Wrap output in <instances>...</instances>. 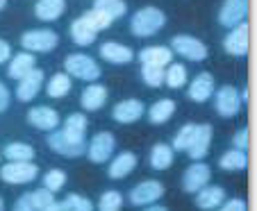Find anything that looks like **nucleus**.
I'll list each match as a JSON object with an SVG mask.
<instances>
[{
	"instance_id": "obj_15",
	"label": "nucleus",
	"mask_w": 257,
	"mask_h": 211,
	"mask_svg": "<svg viewBox=\"0 0 257 211\" xmlns=\"http://www.w3.org/2000/svg\"><path fill=\"white\" fill-rule=\"evenodd\" d=\"M28 123L32 125V127H37V130L53 132L59 127V114L55 109H50V107L39 105L28 111Z\"/></svg>"
},
{
	"instance_id": "obj_40",
	"label": "nucleus",
	"mask_w": 257,
	"mask_h": 211,
	"mask_svg": "<svg viewBox=\"0 0 257 211\" xmlns=\"http://www.w3.org/2000/svg\"><path fill=\"white\" fill-rule=\"evenodd\" d=\"M64 206L68 211H93V204L80 193H68L66 200H64Z\"/></svg>"
},
{
	"instance_id": "obj_8",
	"label": "nucleus",
	"mask_w": 257,
	"mask_h": 211,
	"mask_svg": "<svg viewBox=\"0 0 257 211\" xmlns=\"http://www.w3.org/2000/svg\"><path fill=\"white\" fill-rule=\"evenodd\" d=\"M162 195H164V184L157 179H146L130 191V202L135 206H148L155 204Z\"/></svg>"
},
{
	"instance_id": "obj_45",
	"label": "nucleus",
	"mask_w": 257,
	"mask_h": 211,
	"mask_svg": "<svg viewBox=\"0 0 257 211\" xmlns=\"http://www.w3.org/2000/svg\"><path fill=\"white\" fill-rule=\"evenodd\" d=\"M10 57H12V48H10V44L0 39V64H5Z\"/></svg>"
},
{
	"instance_id": "obj_44",
	"label": "nucleus",
	"mask_w": 257,
	"mask_h": 211,
	"mask_svg": "<svg viewBox=\"0 0 257 211\" xmlns=\"http://www.w3.org/2000/svg\"><path fill=\"white\" fill-rule=\"evenodd\" d=\"M7 107H10V89L0 82V114L7 111Z\"/></svg>"
},
{
	"instance_id": "obj_21",
	"label": "nucleus",
	"mask_w": 257,
	"mask_h": 211,
	"mask_svg": "<svg viewBox=\"0 0 257 211\" xmlns=\"http://www.w3.org/2000/svg\"><path fill=\"white\" fill-rule=\"evenodd\" d=\"M135 168H137V157L135 154L132 152H121V154H116V157L112 159L107 175H109V179H123V177H127Z\"/></svg>"
},
{
	"instance_id": "obj_22",
	"label": "nucleus",
	"mask_w": 257,
	"mask_h": 211,
	"mask_svg": "<svg viewBox=\"0 0 257 211\" xmlns=\"http://www.w3.org/2000/svg\"><path fill=\"white\" fill-rule=\"evenodd\" d=\"M105 102H107V89L102 84H93V82L80 96V105L87 111H98L100 107H105Z\"/></svg>"
},
{
	"instance_id": "obj_30",
	"label": "nucleus",
	"mask_w": 257,
	"mask_h": 211,
	"mask_svg": "<svg viewBox=\"0 0 257 211\" xmlns=\"http://www.w3.org/2000/svg\"><path fill=\"white\" fill-rule=\"evenodd\" d=\"M164 84L171 89H182L187 84V68L182 66V64L171 62L164 71Z\"/></svg>"
},
{
	"instance_id": "obj_23",
	"label": "nucleus",
	"mask_w": 257,
	"mask_h": 211,
	"mask_svg": "<svg viewBox=\"0 0 257 211\" xmlns=\"http://www.w3.org/2000/svg\"><path fill=\"white\" fill-rule=\"evenodd\" d=\"M62 132L71 141H75V143H87V139H84V134H87V116L84 114H71L66 118V123H64Z\"/></svg>"
},
{
	"instance_id": "obj_20",
	"label": "nucleus",
	"mask_w": 257,
	"mask_h": 211,
	"mask_svg": "<svg viewBox=\"0 0 257 211\" xmlns=\"http://www.w3.org/2000/svg\"><path fill=\"white\" fill-rule=\"evenodd\" d=\"M100 57L109 64H130L135 53H132V48H127V46H123V44L107 41V44L100 46Z\"/></svg>"
},
{
	"instance_id": "obj_35",
	"label": "nucleus",
	"mask_w": 257,
	"mask_h": 211,
	"mask_svg": "<svg viewBox=\"0 0 257 211\" xmlns=\"http://www.w3.org/2000/svg\"><path fill=\"white\" fill-rule=\"evenodd\" d=\"M123 195L118 191H105L98 200V211H121Z\"/></svg>"
},
{
	"instance_id": "obj_13",
	"label": "nucleus",
	"mask_w": 257,
	"mask_h": 211,
	"mask_svg": "<svg viewBox=\"0 0 257 211\" xmlns=\"http://www.w3.org/2000/svg\"><path fill=\"white\" fill-rule=\"evenodd\" d=\"M209 143H212V127L205 123L196 125L191 143H189V148H187V154H189L194 161H203L209 152Z\"/></svg>"
},
{
	"instance_id": "obj_49",
	"label": "nucleus",
	"mask_w": 257,
	"mask_h": 211,
	"mask_svg": "<svg viewBox=\"0 0 257 211\" xmlns=\"http://www.w3.org/2000/svg\"><path fill=\"white\" fill-rule=\"evenodd\" d=\"M5 3H7V0H0V10H3V7H5Z\"/></svg>"
},
{
	"instance_id": "obj_33",
	"label": "nucleus",
	"mask_w": 257,
	"mask_h": 211,
	"mask_svg": "<svg viewBox=\"0 0 257 211\" xmlns=\"http://www.w3.org/2000/svg\"><path fill=\"white\" fill-rule=\"evenodd\" d=\"M10 161H32L34 159V148H30L28 143H10L3 150Z\"/></svg>"
},
{
	"instance_id": "obj_46",
	"label": "nucleus",
	"mask_w": 257,
	"mask_h": 211,
	"mask_svg": "<svg viewBox=\"0 0 257 211\" xmlns=\"http://www.w3.org/2000/svg\"><path fill=\"white\" fill-rule=\"evenodd\" d=\"M46 211H68V209L64 206V202H53V204H50Z\"/></svg>"
},
{
	"instance_id": "obj_34",
	"label": "nucleus",
	"mask_w": 257,
	"mask_h": 211,
	"mask_svg": "<svg viewBox=\"0 0 257 211\" xmlns=\"http://www.w3.org/2000/svg\"><path fill=\"white\" fill-rule=\"evenodd\" d=\"M141 77L148 87L157 89L164 84V68L162 66H148V64H141Z\"/></svg>"
},
{
	"instance_id": "obj_11",
	"label": "nucleus",
	"mask_w": 257,
	"mask_h": 211,
	"mask_svg": "<svg viewBox=\"0 0 257 211\" xmlns=\"http://www.w3.org/2000/svg\"><path fill=\"white\" fill-rule=\"evenodd\" d=\"M44 89V71L41 68H32L25 77L19 80V87H16V98L21 102H30L37 98V93Z\"/></svg>"
},
{
	"instance_id": "obj_4",
	"label": "nucleus",
	"mask_w": 257,
	"mask_h": 211,
	"mask_svg": "<svg viewBox=\"0 0 257 211\" xmlns=\"http://www.w3.org/2000/svg\"><path fill=\"white\" fill-rule=\"evenodd\" d=\"M59 44V37L53 30H30L21 37V46L30 53H50Z\"/></svg>"
},
{
	"instance_id": "obj_25",
	"label": "nucleus",
	"mask_w": 257,
	"mask_h": 211,
	"mask_svg": "<svg viewBox=\"0 0 257 211\" xmlns=\"http://www.w3.org/2000/svg\"><path fill=\"white\" fill-rule=\"evenodd\" d=\"M96 37H98V30L91 28V25H89L87 21L82 19V16H80L78 21H73V25H71V39L78 46H91L93 41H96Z\"/></svg>"
},
{
	"instance_id": "obj_32",
	"label": "nucleus",
	"mask_w": 257,
	"mask_h": 211,
	"mask_svg": "<svg viewBox=\"0 0 257 211\" xmlns=\"http://www.w3.org/2000/svg\"><path fill=\"white\" fill-rule=\"evenodd\" d=\"M93 10H98V12H102V14H107L112 21H118L121 16H125L127 5L123 3V0H96Z\"/></svg>"
},
{
	"instance_id": "obj_1",
	"label": "nucleus",
	"mask_w": 257,
	"mask_h": 211,
	"mask_svg": "<svg viewBox=\"0 0 257 211\" xmlns=\"http://www.w3.org/2000/svg\"><path fill=\"white\" fill-rule=\"evenodd\" d=\"M166 23V16L162 10H157V7H144V10H139L135 16H132L130 21V30L135 37H153V34H157L162 28H164Z\"/></svg>"
},
{
	"instance_id": "obj_38",
	"label": "nucleus",
	"mask_w": 257,
	"mask_h": 211,
	"mask_svg": "<svg viewBox=\"0 0 257 211\" xmlns=\"http://www.w3.org/2000/svg\"><path fill=\"white\" fill-rule=\"evenodd\" d=\"M82 19L87 21V23L91 25V28H96L98 32H100V30H107V28H109V25L114 23V21L109 19V16H107V14H102V12H98V10H89V12H84V14H82Z\"/></svg>"
},
{
	"instance_id": "obj_41",
	"label": "nucleus",
	"mask_w": 257,
	"mask_h": 211,
	"mask_svg": "<svg viewBox=\"0 0 257 211\" xmlns=\"http://www.w3.org/2000/svg\"><path fill=\"white\" fill-rule=\"evenodd\" d=\"M218 211H246V202L241 197H234L230 202H223V204L218 206Z\"/></svg>"
},
{
	"instance_id": "obj_48",
	"label": "nucleus",
	"mask_w": 257,
	"mask_h": 211,
	"mask_svg": "<svg viewBox=\"0 0 257 211\" xmlns=\"http://www.w3.org/2000/svg\"><path fill=\"white\" fill-rule=\"evenodd\" d=\"M0 211H5V204H3V197H0Z\"/></svg>"
},
{
	"instance_id": "obj_47",
	"label": "nucleus",
	"mask_w": 257,
	"mask_h": 211,
	"mask_svg": "<svg viewBox=\"0 0 257 211\" xmlns=\"http://www.w3.org/2000/svg\"><path fill=\"white\" fill-rule=\"evenodd\" d=\"M146 211H169V209H166V206H160V204H148Z\"/></svg>"
},
{
	"instance_id": "obj_28",
	"label": "nucleus",
	"mask_w": 257,
	"mask_h": 211,
	"mask_svg": "<svg viewBox=\"0 0 257 211\" xmlns=\"http://www.w3.org/2000/svg\"><path fill=\"white\" fill-rule=\"evenodd\" d=\"M218 166L223 168V170H243V168L248 166V154L243 152V150H228L225 154H221V159H218Z\"/></svg>"
},
{
	"instance_id": "obj_26",
	"label": "nucleus",
	"mask_w": 257,
	"mask_h": 211,
	"mask_svg": "<svg viewBox=\"0 0 257 211\" xmlns=\"http://www.w3.org/2000/svg\"><path fill=\"white\" fill-rule=\"evenodd\" d=\"M34 66V55L32 53H19L14 59L10 62V68H7V75L12 77V80L19 82L21 77H25Z\"/></svg>"
},
{
	"instance_id": "obj_10",
	"label": "nucleus",
	"mask_w": 257,
	"mask_h": 211,
	"mask_svg": "<svg viewBox=\"0 0 257 211\" xmlns=\"http://www.w3.org/2000/svg\"><path fill=\"white\" fill-rule=\"evenodd\" d=\"M248 16V0H225L218 12V23L223 28H237Z\"/></svg>"
},
{
	"instance_id": "obj_16",
	"label": "nucleus",
	"mask_w": 257,
	"mask_h": 211,
	"mask_svg": "<svg viewBox=\"0 0 257 211\" xmlns=\"http://www.w3.org/2000/svg\"><path fill=\"white\" fill-rule=\"evenodd\" d=\"M144 111H146L144 102L132 98V100H121V102H118V105L114 107L112 116H114V120H116V123L127 125V123H137V120L144 116Z\"/></svg>"
},
{
	"instance_id": "obj_39",
	"label": "nucleus",
	"mask_w": 257,
	"mask_h": 211,
	"mask_svg": "<svg viewBox=\"0 0 257 211\" xmlns=\"http://www.w3.org/2000/svg\"><path fill=\"white\" fill-rule=\"evenodd\" d=\"M30 200H32L34 211H46L55 202V193H50L48 188H39V191L30 193Z\"/></svg>"
},
{
	"instance_id": "obj_17",
	"label": "nucleus",
	"mask_w": 257,
	"mask_h": 211,
	"mask_svg": "<svg viewBox=\"0 0 257 211\" xmlns=\"http://www.w3.org/2000/svg\"><path fill=\"white\" fill-rule=\"evenodd\" d=\"M214 89H216L214 87V77L209 75V73H200V75H196L194 80H191L187 93H189V98L194 102H205L214 96Z\"/></svg>"
},
{
	"instance_id": "obj_2",
	"label": "nucleus",
	"mask_w": 257,
	"mask_h": 211,
	"mask_svg": "<svg viewBox=\"0 0 257 211\" xmlns=\"http://www.w3.org/2000/svg\"><path fill=\"white\" fill-rule=\"evenodd\" d=\"M64 71H66V75H73L84 82H96L102 75L100 66L91 57H87V55H71V57H66Z\"/></svg>"
},
{
	"instance_id": "obj_29",
	"label": "nucleus",
	"mask_w": 257,
	"mask_h": 211,
	"mask_svg": "<svg viewBox=\"0 0 257 211\" xmlns=\"http://www.w3.org/2000/svg\"><path fill=\"white\" fill-rule=\"evenodd\" d=\"M171 163H173V148H169L164 143H157L151 150V166L155 170H166V168H171Z\"/></svg>"
},
{
	"instance_id": "obj_5",
	"label": "nucleus",
	"mask_w": 257,
	"mask_h": 211,
	"mask_svg": "<svg viewBox=\"0 0 257 211\" xmlns=\"http://www.w3.org/2000/svg\"><path fill=\"white\" fill-rule=\"evenodd\" d=\"M241 98H239L237 89L230 87V84H225V87H221L216 93H214V109H216L218 116H223V118H232V116L239 114V109H241Z\"/></svg>"
},
{
	"instance_id": "obj_6",
	"label": "nucleus",
	"mask_w": 257,
	"mask_h": 211,
	"mask_svg": "<svg viewBox=\"0 0 257 211\" xmlns=\"http://www.w3.org/2000/svg\"><path fill=\"white\" fill-rule=\"evenodd\" d=\"M114 148H116L114 136L109 134V132H98L87 143V152L84 154H87L89 161H93V163H105V161H109V157L114 154Z\"/></svg>"
},
{
	"instance_id": "obj_31",
	"label": "nucleus",
	"mask_w": 257,
	"mask_h": 211,
	"mask_svg": "<svg viewBox=\"0 0 257 211\" xmlns=\"http://www.w3.org/2000/svg\"><path fill=\"white\" fill-rule=\"evenodd\" d=\"M68 91H71V77H68L66 73L53 75L48 80V84H46V93H48L50 98H64Z\"/></svg>"
},
{
	"instance_id": "obj_3",
	"label": "nucleus",
	"mask_w": 257,
	"mask_h": 211,
	"mask_svg": "<svg viewBox=\"0 0 257 211\" xmlns=\"http://www.w3.org/2000/svg\"><path fill=\"white\" fill-rule=\"evenodd\" d=\"M39 168L32 161H10L0 168V179L7 184H30L37 179Z\"/></svg>"
},
{
	"instance_id": "obj_18",
	"label": "nucleus",
	"mask_w": 257,
	"mask_h": 211,
	"mask_svg": "<svg viewBox=\"0 0 257 211\" xmlns=\"http://www.w3.org/2000/svg\"><path fill=\"white\" fill-rule=\"evenodd\" d=\"M139 62L148 64V66H162L166 68L173 62V50L166 48V46H148L139 53Z\"/></svg>"
},
{
	"instance_id": "obj_9",
	"label": "nucleus",
	"mask_w": 257,
	"mask_h": 211,
	"mask_svg": "<svg viewBox=\"0 0 257 211\" xmlns=\"http://www.w3.org/2000/svg\"><path fill=\"white\" fill-rule=\"evenodd\" d=\"M209 177H212V170H209L207 163L194 161L182 175V188L187 193H198L203 186H207Z\"/></svg>"
},
{
	"instance_id": "obj_12",
	"label": "nucleus",
	"mask_w": 257,
	"mask_h": 211,
	"mask_svg": "<svg viewBox=\"0 0 257 211\" xmlns=\"http://www.w3.org/2000/svg\"><path fill=\"white\" fill-rule=\"evenodd\" d=\"M48 145L50 150H55L57 154H64V157H82L87 152V143H75L71 141L62 130H53L48 136Z\"/></svg>"
},
{
	"instance_id": "obj_42",
	"label": "nucleus",
	"mask_w": 257,
	"mask_h": 211,
	"mask_svg": "<svg viewBox=\"0 0 257 211\" xmlns=\"http://www.w3.org/2000/svg\"><path fill=\"white\" fill-rule=\"evenodd\" d=\"M12 211H34L32 200H30V193H25V195H21L19 200L14 202V206H12Z\"/></svg>"
},
{
	"instance_id": "obj_14",
	"label": "nucleus",
	"mask_w": 257,
	"mask_h": 211,
	"mask_svg": "<svg viewBox=\"0 0 257 211\" xmlns=\"http://www.w3.org/2000/svg\"><path fill=\"white\" fill-rule=\"evenodd\" d=\"M248 23L243 21V23H239L237 28L230 30V34L225 37L223 46H225V53L232 55V57H243V55H248Z\"/></svg>"
},
{
	"instance_id": "obj_24",
	"label": "nucleus",
	"mask_w": 257,
	"mask_h": 211,
	"mask_svg": "<svg viewBox=\"0 0 257 211\" xmlns=\"http://www.w3.org/2000/svg\"><path fill=\"white\" fill-rule=\"evenodd\" d=\"M64 10H66V0H37L34 14L37 19L50 23V21H57L64 14Z\"/></svg>"
},
{
	"instance_id": "obj_27",
	"label": "nucleus",
	"mask_w": 257,
	"mask_h": 211,
	"mask_svg": "<svg viewBox=\"0 0 257 211\" xmlns=\"http://www.w3.org/2000/svg\"><path fill=\"white\" fill-rule=\"evenodd\" d=\"M175 111V102L171 100V98H162V100H157L155 105L148 109V120H151L153 125H164L166 120L173 116Z\"/></svg>"
},
{
	"instance_id": "obj_43",
	"label": "nucleus",
	"mask_w": 257,
	"mask_h": 211,
	"mask_svg": "<svg viewBox=\"0 0 257 211\" xmlns=\"http://www.w3.org/2000/svg\"><path fill=\"white\" fill-rule=\"evenodd\" d=\"M234 148L246 152V148H248V127H241V130L234 134Z\"/></svg>"
},
{
	"instance_id": "obj_19",
	"label": "nucleus",
	"mask_w": 257,
	"mask_h": 211,
	"mask_svg": "<svg viewBox=\"0 0 257 211\" xmlns=\"http://www.w3.org/2000/svg\"><path fill=\"white\" fill-rule=\"evenodd\" d=\"M225 202V191L221 186H203L196 193V206L203 211H212Z\"/></svg>"
},
{
	"instance_id": "obj_36",
	"label": "nucleus",
	"mask_w": 257,
	"mask_h": 211,
	"mask_svg": "<svg viewBox=\"0 0 257 211\" xmlns=\"http://www.w3.org/2000/svg\"><path fill=\"white\" fill-rule=\"evenodd\" d=\"M194 130H196V123L182 125V130H180L173 139V150H178V152H187V148H189V143H191V136H194Z\"/></svg>"
},
{
	"instance_id": "obj_37",
	"label": "nucleus",
	"mask_w": 257,
	"mask_h": 211,
	"mask_svg": "<svg viewBox=\"0 0 257 211\" xmlns=\"http://www.w3.org/2000/svg\"><path fill=\"white\" fill-rule=\"evenodd\" d=\"M64 184H66V173L59 168H53L44 175V188H48L50 193H57L59 188H64Z\"/></svg>"
},
{
	"instance_id": "obj_7",
	"label": "nucleus",
	"mask_w": 257,
	"mask_h": 211,
	"mask_svg": "<svg viewBox=\"0 0 257 211\" xmlns=\"http://www.w3.org/2000/svg\"><path fill=\"white\" fill-rule=\"evenodd\" d=\"M171 50L182 55V57L189 59V62H203V59H207V46L194 37H187V34L175 37L173 41H171Z\"/></svg>"
}]
</instances>
